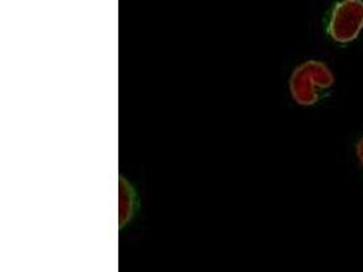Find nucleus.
<instances>
[{"label": "nucleus", "instance_id": "f257e3e1", "mask_svg": "<svg viewBox=\"0 0 363 272\" xmlns=\"http://www.w3.org/2000/svg\"><path fill=\"white\" fill-rule=\"evenodd\" d=\"M333 85L335 76L324 62L308 60L294 69L290 93L298 105L312 106L327 97Z\"/></svg>", "mask_w": 363, "mask_h": 272}, {"label": "nucleus", "instance_id": "f03ea898", "mask_svg": "<svg viewBox=\"0 0 363 272\" xmlns=\"http://www.w3.org/2000/svg\"><path fill=\"white\" fill-rule=\"evenodd\" d=\"M363 29V0L337 1L330 11L327 32L337 44H350Z\"/></svg>", "mask_w": 363, "mask_h": 272}, {"label": "nucleus", "instance_id": "7ed1b4c3", "mask_svg": "<svg viewBox=\"0 0 363 272\" xmlns=\"http://www.w3.org/2000/svg\"><path fill=\"white\" fill-rule=\"evenodd\" d=\"M120 222L121 225H124L127 220L133 215V207H131V196H133V189L128 187V184L121 180L120 184Z\"/></svg>", "mask_w": 363, "mask_h": 272}, {"label": "nucleus", "instance_id": "20e7f679", "mask_svg": "<svg viewBox=\"0 0 363 272\" xmlns=\"http://www.w3.org/2000/svg\"><path fill=\"white\" fill-rule=\"evenodd\" d=\"M355 154H357V158H358V162L361 165V168L363 170V135L359 137V140L357 142V146H355Z\"/></svg>", "mask_w": 363, "mask_h": 272}]
</instances>
